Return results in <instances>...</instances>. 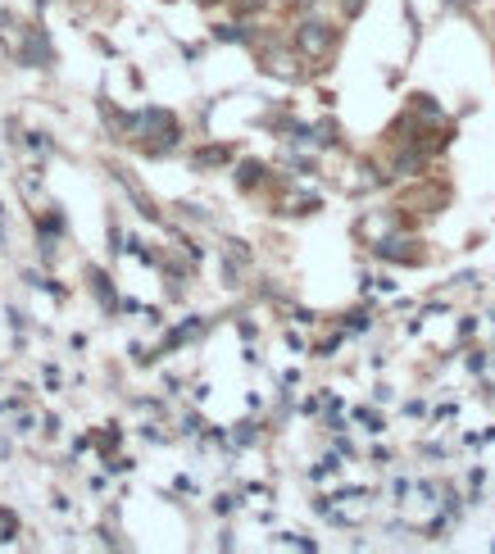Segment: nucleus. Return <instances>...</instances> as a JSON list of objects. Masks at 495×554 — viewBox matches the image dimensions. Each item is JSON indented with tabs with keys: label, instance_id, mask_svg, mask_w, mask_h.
I'll list each match as a JSON object with an SVG mask.
<instances>
[{
	"label": "nucleus",
	"instance_id": "1",
	"mask_svg": "<svg viewBox=\"0 0 495 554\" xmlns=\"http://www.w3.org/2000/svg\"><path fill=\"white\" fill-rule=\"evenodd\" d=\"M332 41H337V32H332V23H323V19H305L296 28V50H300V55H309V60L327 55Z\"/></svg>",
	"mask_w": 495,
	"mask_h": 554
},
{
	"label": "nucleus",
	"instance_id": "4",
	"mask_svg": "<svg viewBox=\"0 0 495 554\" xmlns=\"http://www.w3.org/2000/svg\"><path fill=\"white\" fill-rule=\"evenodd\" d=\"M296 5H300V10H309V5H318V0H296Z\"/></svg>",
	"mask_w": 495,
	"mask_h": 554
},
{
	"label": "nucleus",
	"instance_id": "2",
	"mask_svg": "<svg viewBox=\"0 0 495 554\" xmlns=\"http://www.w3.org/2000/svg\"><path fill=\"white\" fill-rule=\"evenodd\" d=\"M232 150L228 146H214V150H200L196 155V169H214V164H228Z\"/></svg>",
	"mask_w": 495,
	"mask_h": 554
},
{
	"label": "nucleus",
	"instance_id": "3",
	"mask_svg": "<svg viewBox=\"0 0 495 554\" xmlns=\"http://www.w3.org/2000/svg\"><path fill=\"white\" fill-rule=\"evenodd\" d=\"M364 5H368V0H341V14H346V19H359Z\"/></svg>",
	"mask_w": 495,
	"mask_h": 554
}]
</instances>
